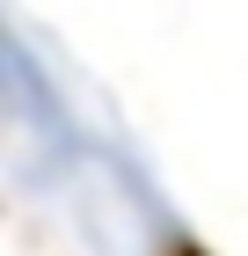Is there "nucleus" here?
I'll return each mask as SVG.
<instances>
[{
    "label": "nucleus",
    "instance_id": "obj_1",
    "mask_svg": "<svg viewBox=\"0 0 248 256\" xmlns=\"http://www.w3.org/2000/svg\"><path fill=\"white\" fill-rule=\"evenodd\" d=\"M7 66V124H15V168L22 183L66 198L73 220L102 249H139V242L168 234V205L153 190V176L139 168V154L124 139H110V124L66 88V66L37 44V30H7L0 44Z\"/></svg>",
    "mask_w": 248,
    "mask_h": 256
}]
</instances>
